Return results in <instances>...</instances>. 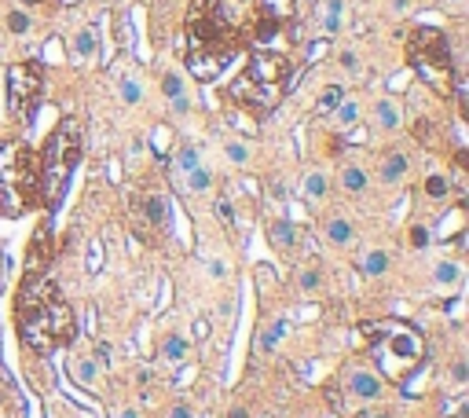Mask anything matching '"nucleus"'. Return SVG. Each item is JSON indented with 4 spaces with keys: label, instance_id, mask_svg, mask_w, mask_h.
Segmentation results:
<instances>
[{
    "label": "nucleus",
    "instance_id": "obj_33",
    "mask_svg": "<svg viewBox=\"0 0 469 418\" xmlns=\"http://www.w3.org/2000/svg\"><path fill=\"white\" fill-rule=\"evenodd\" d=\"M8 29L22 37V34H29V19H26L22 11H11V15H8Z\"/></svg>",
    "mask_w": 469,
    "mask_h": 418
},
{
    "label": "nucleus",
    "instance_id": "obj_5",
    "mask_svg": "<svg viewBox=\"0 0 469 418\" xmlns=\"http://www.w3.org/2000/svg\"><path fill=\"white\" fill-rule=\"evenodd\" d=\"M407 62L436 92H451V85H455V59H451V44L440 29H414L407 41Z\"/></svg>",
    "mask_w": 469,
    "mask_h": 418
},
{
    "label": "nucleus",
    "instance_id": "obj_44",
    "mask_svg": "<svg viewBox=\"0 0 469 418\" xmlns=\"http://www.w3.org/2000/svg\"><path fill=\"white\" fill-rule=\"evenodd\" d=\"M360 418H393L389 411H367V414H360Z\"/></svg>",
    "mask_w": 469,
    "mask_h": 418
},
{
    "label": "nucleus",
    "instance_id": "obj_28",
    "mask_svg": "<svg viewBox=\"0 0 469 418\" xmlns=\"http://www.w3.org/2000/svg\"><path fill=\"white\" fill-rule=\"evenodd\" d=\"M74 52H77V59H92L95 55V34L92 29H81V34L74 37Z\"/></svg>",
    "mask_w": 469,
    "mask_h": 418
},
{
    "label": "nucleus",
    "instance_id": "obj_32",
    "mask_svg": "<svg viewBox=\"0 0 469 418\" xmlns=\"http://www.w3.org/2000/svg\"><path fill=\"white\" fill-rule=\"evenodd\" d=\"M319 286H322V271L319 268H304L301 271V290L312 294V290H319Z\"/></svg>",
    "mask_w": 469,
    "mask_h": 418
},
{
    "label": "nucleus",
    "instance_id": "obj_45",
    "mask_svg": "<svg viewBox=\"0 0 469 418\" xmlns=\"http://www.w3.org/2000/svg\"><path fill=\"white\" fill-rule=\"evenodd\" d=\"M228 418H250V414H246V407H231V414H228Z\"/></svg>",
    "mask_w": 469,
    "mask_h": 418
},
{
    "label": "nucleus",
    "instance_id": "obj_25",
    "mask_svg": "<svg viewBox=\"0 0 469 418\" xmlns=\"http://www.w3.org/2000/svg\"><path fill=\"white\" fill-rule=\"evenodd\" d=\"M209 187H213V173H209V169H191L187 173V191H191V195H202V191H209Z\"/></svg>",
    "mask_w": 469,
    "mask_h": 418
},
{
    "label": "nucleus",
    "instance_id": "obj_39",
    "mask_svg": "<svg viewBox=\"0 0 469 418\" xmlns=\"http://www.w3.org/2000/svg\"><path fill=\"white\" fill-rule=\"evenodd\" d=\"M4 404H11V382H8V375L0 371V407Z\"/></svg>",
    "mask_w": 469,
    "mask_h": 418
},
{
    "label": "nucleus",
    "instance_id": "obj_30",
    "mask_svg": "<svg viewBox=\"0 0 469 418\" xmlns=\"http://www.w3.org/2000/svg\"><path fill=\"white\" fill-rule=\"evenodd\" d=\"M407 243H411V250H426L429 246V228H422V224H411V228H407Z\"/></svg>",
    "mask_w": 469,
    "mask_h": 418
},
{
    "label": "nucleus",
    "instance_id": "obj_29",
    "mask_svg": "<svg viewBox=\"0 0 469 418\" xmlns=\"http://www.w3.org/2000/svg\"><path fill=\"white\" fill-rule=\"evenodd\" d=\"M224 154H228V162H235V166H246L250 162V147H246V143H238V140L224 143Z\"/></svg>",
    "mask_w": 469,
    "mask_h": 418
},
{
    "label": "nucleus",
    "instance_id": "obj_18",
    "mask_svg": "<svg viewBox=\"0 0 469 418\" xmlns=\"http://www.w3.org/2000/svg\"><path fill=\"white\" fill-rule=\"evenodd\" d=\"M374 125L378 128H400V107L393 100H378L374 103Z\"/></svg>",
    "mask_w": 469,
    "mask_h": 418
},
{
    "label": "nucleus",
    "instance_id": "obj_48",
    "mask_svg": "<svg viewBox=\"0 0 469 418\" xmlns=\"http://www.w3.org/2000/svg\"><path fill=\"white\" fill-rule=\"evenodd\" d=\"M451 4H458V0H451Z\"/></svg>",
    "mask_w": 469,
    "mask_h": 418
},
{
    "label": "nucleus",
    "instance_id": "obj_19",
    "mask_svg": "<svg viewBox=\"0 0 469 418\" xmlns=\"http://www.w3.org/2000/svg\"><path fill=\"white\" fill-rule=\"evenodd\" d=\"M330 114H334V125L337 128H352L355 121H360V103H355V100H341V103L330 110Z\"/></svg>",
    "mask_w": 469,
    "mask_h": 418
},
{
    "label": "nucleus",
    "instance_id": "obj_1",
    "mask_svg": "<svg viewBox=\"0 0 469 418\" xmlns=\"http://www.w3.org/2000/svg\"><path fill=\"white\" fill-rule=\"evenodd\" d=\"M15 319L22 330V345L37 356H48V352L74 342V312L62 301L59 286L48 279V268L26 264L19 301H15Z\"/></svg>",
    "mask_w": 469,
    "mask_h": 418
},
{
    "label": "nucleus",
    "instance_id": "obj_34",
    "mask_svg": "<svg viewBox=\"0 0 469 418\" xmlns=\"http://www.w3.org/2000/svg\"><path fill=\"white\" fill-rule=\"evenodd\" d=\"M176 166H180L184 173L198 169V166H202V162H198V151H191V147H187V151H180V154H176Z\"/></svg>",
    "mask_w": 469,
    "mask_h": 418
},
{
    "label": "nucleus",
    "instance_id": "obj_10",
    "mask_svg": "<svg viewBox=\"0 0 469 418\" xmlns=\"http://www.w3.org/2000/svg\"><path fill=\"white\" fill-rule=\"evenodd\" d=\"M70 375H74L77 385H85V389H100V382H103L100 378V360H95L88 349H81L70 356Z\"/></svg>",
    "mask_w": 469,
    "mask_h": 418
},
{
    "label": "nucleus",
    "instance_id": "obj_37",
    "mask_svg": "<svg viewBox=\"0 0 469 418\" xmlns=\"http://www.w3.org/2000/svg\"><path fill=\"white\" fill-rule=\"evenodd\" d=\"M337 62H341V70H360V55H355V52H348V48H345V52L341 55H337Z\"/></svg>",
    "mask_w": 469,
    "mask_h": 418
},
{
    "label": "nucleus",
    "instance_id": "obj_40",
    "mask_svg": "<svg viewBox=\"0 0 469 418\" xmlns=\"http://www.w3.org/2000/svg\"><path fill=\"white\" fill-rule=\"evenodd\" d=\"M235 316V297H224L220 301V319H231Z\"/></svg>",
    "mask_w": 469,
    "mask_h": 418
},
{
    "label": "nucleus",
    "instance_id": "obj_20",
    "mask_svg": "<svg viewBox=\"0 0 469 418\" xmlns=\"http://www.w3.org/2000/svg\"><path fill=\"white\" fill-rule=\"evenodd\" d=\"M341 187L348 191V195H363V191H367V173H363V166H345V169H341Z\"/></svg>",
    "mask_w": 469,
    "mask_h": 418
},
{
    "label": "nucleus",
    "instance_id": "obj_3",
    "mask_svg": "<svg viewBox=\"0 0 469 418\" xmlns=\"http://www.w3.org/2000/svg\"><path fill=\"white\" fill-rule=\"evenodd\" d=\"M41 195V162L26 143H11L0 151V213L19 217Z\"/></svg>",
    "mask_w": 469,
    "mask_h": 418
},
{
    "label": "nucleus",
    "instance_id": "obj_26",
    "mask_svg": "<svg viewBox=\"0 0 469 418\" xmlns=\"http://www.w3.org/2000/svg\"><path fill=\"white\" fill-rule=\"evenodd\" d=\"M433 276H436V283H440V286H455V283L462 279V268H458L455 261H440Z\"/></svg>",
    "mask_w": 469,
    "mask_h": 418
},
{
    "label": "nucleus",
    "instance_id": "obj_8",
    "mask_svg": "<svg viewBox=\"0 0 469 418\" xmlns=\"http://www.w3.org/2000/svg\"><path fill=\"white\" fill-rule=\"evenodd\" d=\"M41 88H44L41 62H15L8 70V107H11V114L22 118V121L34 118Z\"/></svg>",
    "mask_w": 469,
    "mask_h": 418
},
{
    "label": "nucleus",
    "instance_id": "obj_2",
    "mask_svg": "<svg viewBox=\"0 0 469 418\" xmlns=\"http://www.w3.org/2000/svg\"><path fill=\"white\" fill-rule=\"evenodd\" d=\"M363 334H367L370 352H374V363H378V371H381L385 382L403 385L426 360V337L411 323H385V327L367 323Z\"/></svg>",
    "mask_w": 469,
    "mask_h": 418
},
{
    "label": "nucleus",
    "instance_id": "obj_31",
    "mask_svg": "<svg viewBox=\"0 0 469 418\" xmlns=\"http://www.w3.org/2000/svg\"><path fill=\"white\" fill-rule=\"evenodd\" d=\"M118 95H121V103L132 107V103H140V85L132 81V77H125V81L118 85Z\"/></svg>",
    "mask_w": 469,
    "mask_h": 418
},
{
    "label": "nucleus",
    "instance_id": "obj_6",
    "mask_svg": "<svg viewBox=\"0 0 469 418\" xmlns=\"http://www.w3.org/2000/svg\"><path fill=\"white\" fill-rule=\"evenodd\" d=\"M187 34H191V48H202V52L213 55H231V48L238 44L231 11L220 4V0H195L187 11Z\"/></svg>",
    "mask_w": 469,
    "mask_h": 418
},
{
    "label": "nucleus",
    "instance_id": "obj_23",
    "mask_svg": "<svg viewBox=\"0 0 469 418\" xmlns=\"http://www.w3.org/2000/svg\"><path fill=\"white\" fill-rule=\"evenodd\" d=\"M363 276H381V271L385 268H389V253H385V250H370L367 257H363Z\"/></svg>",
    "mask_w": 469,
    "mask_h": 418
},
{
    "label": "nucleus",
    "instance_id": "obj_43",
    "mask_svg": "<svg viewBox=\"0 0 469 418\" xmlns=\"http://www.w3.org/2000/svg\"><path fill=\"white\" fill-rule=\"evenodd\" d=\"M169 418H191V407H187V404H176V407L169 411Z\"/></svg>",
    "mask_w": 469,
    "mask_h": 418
},
{
    "label": "nucleus",
    "instance_id": "obj_16",
    "mask_svg": "<svg viewBox=\"0 0 469 418\" xmlns=\"http://www.w3.org/2000/svg\"><path fill=\"white\" fill-rule=\"evenodd\" d=\"M161 92H165V100L176 110H187V88H184V77L180 74H165V77H161Z\"/></svg>",
    "mask_w": 469,
    "mask_h": 418
},
{
    "label": "nucleus",
    "instance_id": "obj_12",
    "mask_svg": "<svg viewBox=\"0 0 469 418\" xmlns=\"http://www.w3.org/2000/svg\"><path fill=\"white\" fill-rule=\"evenodd\" d=\"M279 26H283V15L264 4L261 11H257V19H253V37L257 41H271L275 34H279Z\"/></svg>",
    "mask_w": 469,
    "mask_h": 418
},
{
    "label": "nucleus",
    "instance_id": "obj_42",
    "mask_svg": "<svg viewBox=\"0 0 469 418\" xmlns=\"http://www.w3.org/2000/svg\"><path fill=\"white\" fill-rule=\"evenodd\" d=\"M209 271H213L217 279H224V276H228V268H224V261H209Z\"/></svg>",
    "mask_w": 469,
    "mask_h": 418
},
{
    "label": "nucleus",
    "instance_id": "obj_9",
    "mask_svg": "<svg viewBox=\"0 0 469 418\" xmlns=\"http://www.w3.org/2000/svg\"><path fill=\"white\" fill-rule=\"evenodd\" d=\"M381 389H385V382L374 371H363V367L348 371V378H345V393L355 396V400H378Z\"/></svg>",
    "mask_w": 469,
    "mask_h": 418
},
{
    "label": "nucleus",
    "instance_id": "obj_41",
    "mask_svg": "<svg viewBox=\"0 0 469 418\" xmlns=\"http://www.w3.org/2000/svg\"><path fill=\"white\" fill-rule=\"evenodd\" d=\"M217 217L228 224V220H231V205H228V202H217Z\"/></svg>",
    "mask_w": 469,
    "mask_h": 418
},
{
    "label": "nucleus",
    "instance_id": "obj_4",
    "mask_svg": "<svg viewBox=\"0 0 469 418\" xmlns=\"http://www.w3.org/2000/svg\"><path fill=\"white\" fill-rule=\"evenodd\" d=\"M41 191H44V202H59L62 191H67V180L70 173L77 169L81 162V121L74 118H62L52 136H48L44 151H41Z\"/></svg>",
    "mask_w": 469,
    "mask_h": 418
},
{
    "label": "nucleus",
    "instance_id": "obj_7",
    "mask_svg": "<svg viewBox=\"0 0 469 418\" xmlns=\"http://www.w3.org/2000/svg\"><path fill=\"white\" fill-rule=\"evenodd\" d=\"M290 74V62L286 55H275V52H257L250 59L246 74L238 77V81L231 85V95L250 107H271L275 100H279V88L286 81Z\"/></svg>",
    "mask_w": 469,
    "mask_h": 418
},
{
    "label": "nucleus",
    "instance_id": "obj_11",
    "mask_svg": "<svg viewBox=\"0 0 469 418\" xmlns=\"http://www.w3.org/2000/svg\"><path fill=\"white\" fill-rule=\"evenodd\" d=\"M411 162H407V154H400V151H389V154H381V162H378V173H381V184H400L403 176H407Z\"/></svg>",
    "mask_w": 469,
    "mask_h": 418
},
{
    "label": "nucleus",
    "instance_id": "obj_35",
    "mask_svg": "<svg viewBox=\"0 0 469 418\" xmlns=\"http://www.w3.org/2000/svg\"><path fill=\"white\" fill-rule=\"evenodd\" d=\"M319 26H322V34H337L341 29V15H319Z\"/></svg>",
    "mask_w": 469,
    "mask_h": 418
},
{
    "label": "nucleus",
    "instance_id": "obj_21",
    "mask_svg": "<svg viewBox=\"0 0 469 418\" xmlns=\"http://www.w3.org/2000/svg\"><path fill=\"white\" fill-rule=\"evenodd\" d=\"M422 191H426V198H433V202H444V198L451 195V180H447V176H440V173H433V176H426Z\"/></svg>",
    "mask_w": 469,
    "mask_h": 418
},
{
    "label": "nucleus",
    "instance_id": "obj_24",
    "mask_svg": "<svg viewBox=\"0 0 469 418\" xmlns=\"http://www.w3.org/2000/svg\"><path fill=\"white\" fill-rule=\"evenodd\" d=\"M341 100H345V88L341 85H327V88H322V95H319V103H315V110H319V114H330V110L341 103Z\"/></svg>",
    "mask_w": 469,
    "mask_h": 418
},
{
    "label": "nucleus",
    "instance_id": "obj_22",
    "mask_svg": "<svg viewBox=\"0 0 469 418\" xmlns=\"http://www.w3.org/2000/svg\"><path fill=\"white\" fill-rule=\"evenodd\" d=\"M327 238L334 246H348L352 243V224L345 220V217H334L330 224H327Z\"/></svg>",
    "mask_w": 469,
    "mask_h": 418
},
{
    "label": "nucleus",
    "instance_id": "obj_15",
    "mask_svg": "<svg viewBox=\"0 0 469 418\" xmlns=\"http://www.w3.org/2000/svg\"><path fill=\"white\" fill-rule=\"evenodd\" d=\"M187 356H191L187 337H176V334H169L165 342H161V360H165V363L180 367V363H187Z\"/></svg>",
    "mask_w": 469,
    "mask_h": 418
},
{
    "label": "nucleus",
    "instance_id": "obj_36",
    "mask_svg": "<svg viewBox=\"0 0 469 418\" xmlns=\"http://www.w3.org/2000/svg\"><path fill=\"white\" fill-rule=\"evenodd\" d=\"M451 378H455L458 385H465L469 382V363L465 360H455V363H451Z\"/></svg>",
    "mask_w": 469,
    "mask_h": 418
},
{
    "label": "nucleus",
    "instance_id": "obj_14",
    "mask_svg": "<svg viewBox=\"0 0 469 418\" xmlns=\"http://www.w3.org/2000/svg\"><path fill=\"white\" fill-rule=\"evenodd\" d=\"M136 209H140V217L147 220L151 228H161V224H165V202H161L158 195H140Z\"/></svg>",
    "mask_w": 469,
    "mask_h": 418
},
{
    "label": "nucleus",
    "instance_id": "obj_38",
    "mask_svg": "<svg viewBox=\"0 0 469 418\" xmlns=\"http://www.w3.org/2000/svg\"><path fill=\"white\" fill-rule=\"evenodd\" d=\"M319 15H345V0H322Z\"/></svg>",
    "mask_w": 469,
    "mask_h": 418
},
{
    "label": "nucleus",
    "instance_id": "obj_47",
    "mask_svg": "<svg viewBox=\"0 0 469 418\" xmlns=\"http://www.w3.org/2000/svg\"><path fill=\"white\" fill-rule=\"evenodd\" d=\"M235 4H250V0H235Z\"/></svg>",
    "mask_w": 469,
    "mask_h": 418
},
{
    "label": "nucleus",
    "instance_id": "obj_46",
    "mask_svg": "<svg viewBox=\"0 0 469 418\" xmlns=\"http://www.w3.org/2000/svg\"><path fill=\"white\" fill-rule=\"evenodd\" d=\"M121 418H140V414H136V411H125V414H121Z\"/></svg>",
    "mask_w": 469,
    "mask_h": 418
},
{
    "label": "nucleus",
    "instance_id": "obj_27",
    "mask_svg": "<svg viewBox=\"0 0 469 418\" xmlns=\"http://www.w3.org/2000/svg\"><path fill=\"white\" fill-rule=\"evenodd\" d=\"M283 334H286V323H283V319H275L271 327H264V330H261V337H257V345H261L264 352H271V349H275V342H279Z\"/></svg>",
    "mask_w": 469,
    "mask_h": 418
},
{
    "label": "nucleus",
    "instance_id": "obj_13",
    "mask_svg": "<svg viewBox=\"0 0 469 418\" xmlns=\"http://www.w3.org/2000/svg\"><path fill=\"white\" fill-rule=\"evenodd\" d=\"M268 238H271V246L279 253H290V250H294L297 231H294V224H290V220H271L268 224Z\"/></svg>",
    "mask_w": 469,
    "mask_h": 418
},
{
    "label": "nucleus",
    "instance_id": "obj_17",
    "mask_svg": "<svg viewBox=\"0 0 469 418\" xmlns=\"http://www.w3.org/2000/svg\"><path fill=\"white\" fill-rule=\"evenodd\" d=\"M327 195H330V180H327V173L312 169L308 176H304V198H312V202H322Z\"/></svg>",
    "mask_w": 469,
    "mask_h": 418
}]
</instances>
